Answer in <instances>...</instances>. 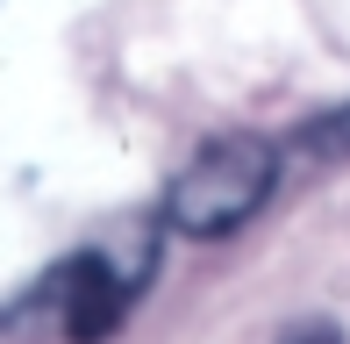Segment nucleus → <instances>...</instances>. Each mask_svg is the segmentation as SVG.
I'll list each match as a JSON object with an SVG mask.
<instances>
[{
	"label": "nucleus",
	"mask_w": 350,
	"mask_h": 344,
	"mask_svg": "<svg viewBox=\"0 0 350 344\" xmlns=\"http://www.w3.org/2000/svg\"><path fill=\"white\" fill-rule=\"evenodd\" d=\"M279 186V144L265 136H215L208 151H193V165H179V180L165 186V230L179 237H236L250 215L272 201Z\"/></svg>",
	"instance_id": "1"
},
{
	"label": "nucleus",
	"mask_w": 350,
	"mask_h": 344,
	"mask_svg": "<svg viewBox=\"0 0 350 344\" xmlns=\"http://www.w3.org/2000/svg\"><path fill=\"white\" fill-rule=\"evenodd\" d=\"M300 158H308V165H336V158H350V101L329 108V115H314L308 130H300Z\"/></svg>",
	"instance_id": "2"
},
{
	"label": "nucleus",
	"mask_w": 350,
	"mask_h": 344,
	"mask_svg": "<svg viewBox=\"0 0 350 344\" xmlns=\"http://www.w3.org/2000/svg\"><path fill=\"white\" fill-rule=\"evenodd\" d=\"M279 344H343V330H336V323H322V316H314V323H293V330H286Z\"/></svg>",
	"instance_id": "3"
}]
</instances>
